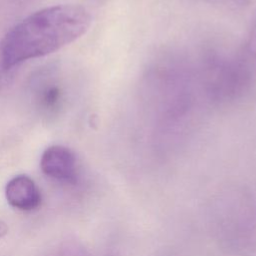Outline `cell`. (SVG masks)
<instances>
[{
  "mask_svg": "<svg viewBox=\"0 0 256 256\" xmlns=\"http://www.w3.org/2000/svg\"><path fill=\"white\" fill-rule=\"evenodd\" d=\"M5 195L8 203L19 210L30 211L41 202V193L35 182L26 175L12 178L6 185Z\"/></svg>",
  "mask_w": 256,
  "mask_h": 256,
  "instance_id": "5",
  "label": "cell"
},
{
  "mask_svg": "<svg viewBox=\"0 0 256 256\" xmlns=\"http://www.w3.org/2000/svg\"><path fill=\"white\" fill-rule=\"evenodd\" d=\"M243 48L256 61V16L254 18V22L252 24L247 42Z\"/></svg>",
  "mask_w": 256,
  "mask_h": 256,
  "instance_id": "6",
  "label": "cell"
},
{
  "mask_svg": "<svg viewBox=\"0 0 256 256\" xmlns=\"http://www.w3.org/2000/svg\"><path fill=\"white\" fill-rule=\"evenodd\" d=\"M4 233H6V226H5L4 223L0 222V236Z\"/></svg>",
  "mask_w": 256,
  "mask_h": 256,
  "instance_id": "7",
  "label": "cell"
},
{
  "mask_svg": "<svg viewBox=\"0 0 256 256\" xmlns=\"http://www.w3.org/2000/svg\"><path fill=\"white\" fill-rule=\"evenodd\" d=\"M201 81L206 97L227 105L243 99L256 82V61L244 48L231 54L212 51L202 60Z\"/></svg>",
  "mask_w": 256,
  "mask_h": 256,
  "instance_id": "2",
  "label": "cell"
},
{
  "mask_svg": "<svg viewBox=\"0 0 256 256\" xmlns=\"http://www.w3.org/2000/svg\"><path fill=\"white\" fill-rule=\"evenodd\" d=\"M29 93L35 111L48 121L60 116L68 103V87L56 67L41 69L33 75Z\"/></svg>",
  "mask_w": 256,
  "mask_h": 256,
  "instance_id": "3",
  "label": "cell"
},
{
  "mask_svg": "<svg viewBox=\"0 0 256 256\" xmlns=\"http://www.w3.org/2000/svg\"><path fill=\"white\" fill-rule=\"evenodd\" d=\"M40 166L45 175L58 181L74 183L78 178L77 158L69 148L64 146L48 147L41 156Z\"/></svg>",
  "mask_w": 256,
  "mask_h": 256,
  "instance_id": "4",
  "label": "cell"
},
{
  "mask_svg": "<svg viewBox=\"0 0 256 256\" xmlns=\"http://www.w3.org/2000/svg\"><path fill=\"white\" fill-rule=\"evenodd\" d=\"M91 15L77 4L39 10L11 28L0 43V64L9 69L23 61L53 53L89 29Z\"/></svg>",
  "mask_w": 256,
  "mask_h": 256,
  "instance_id": "1",
  "label": "cell"
}]
</instances>
